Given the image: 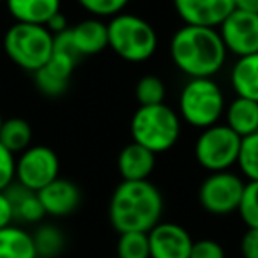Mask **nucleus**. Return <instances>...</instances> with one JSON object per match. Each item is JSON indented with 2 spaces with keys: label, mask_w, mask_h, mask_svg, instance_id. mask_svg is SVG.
<instances>
[{
  "label": "nucleus",
  "mask_w": 258,
  "mask_h": 258,
  "mask_svg": "<svg viewBox=\"0 0 258 258\" xmlns=\"http://www.w3.org/2000/svg\"><path fill=\"white\" fill-rule=\"evenodd\" d=\"M226 57L218 29L182 25L170 39V58L187 78H214L225 68Z\"/></svg>",
  "instance_id": "f257e3e1"
},
{
  "label": "nucleus",
  "mask_w": 258,
  "mask_h": 258,
  "mask_svg": "<svg viewBox=\"0 0 258 258\" xmlns=\"http://www.w3.org/2000/svg\"><path fill=\"white\" fill-rule=\"evenodd\" d=\"M165 200L151 180H122L108 204V219L118 233H149L161 221Z\"/></svg>",
  "instance_id": "f03ea898"
},
{
  "label": "nucleus",
  "mask_w": 258,
  "mask_h": 258,
  "mask_svg": "<svg viewBox=\"0 0 258 258\" xmlns=\"http://www.w3.org/2000/svg\"><path fill=\"white\" fill-rule=\"evenodd\" d=\"M180 120L177 110L166 103L138 106L129 122V133L135 144L149 149L156 156L175 147L180 138Z\"/></svg>",
  "instance_id": "7ed1b4c3"
},
{
  "label": "nucleus",
  "mask_w": 258,
  "mask_h": 258,
  "mask_svg": "<svg viewBox=\"0 0 258 258\" xmlns=\"http://www.w3.org/2000/svg\"><path fill=\"white\" fill-rule=\"evenodd\" d=\"M159 37L145 18L133 13H120L108 22V48L118 58L142 64L154 57Z\"/></svg>",
  "instance_id": "20e7f679"
},
{
  "label": "nucleus",
  "mask_w": 258,
  "mask_h": 258,
  "mask_svg": "<svg viewBox=\"0 0 258 258\" xmlns=\"http://www.w3.org/2000/svg\"><path fill=\"white\" fill-rule=\"evenodd\" d=\"M225 110V94L214 78H187L180 89L177 113L191 127L202 131L219 124Z\"/></svg>",
  "instance_id": "39448f33"
},
{
  "label": "nucleus",
  "mask_w": 258,
  "mask_h": 258,
  "mask_svg": "<svg viewBox=\"0 0 258 258\" xmlns=\"http://www.w3.org/2000/svg\"><path fill=\"white\" fill-rule=\"evenodd\" d=\"M55 36L43 25L13 23L4 34V51L15 66L27 73H36L50 60Z\"/></svg>",
  "instance_id": "423d86ee"
},
{
  "label": "nucleus",
  "mask_w": 258,
  "mask_h": 258,
  "mask_svg": "<svg viewBox=\"0 0 258 258\" xmlns=\"http://www.w3.org/2000/svg\"><path fill=\"white\" fill-rule=\"evenodd\" d=\"M240 142L239 135L219 122L200 131L193 147L195 159L209 173L232 170V166H237Z\"/></svg>",
  "instance_id": "0eeeda50"
},
{
  "label": "nucleus",
  "mask_w": 258,
  "mask_h": 258,
  "mask_svg": "<svg viewBox=\"0 0 258 258\" xmlns=\"http://www.w3.org/2000/svg\"><path fill=\"white\" fill-rule=\"evenodd\" d=\"M78 58L80 57L73 48L69 29L57 34L53 39V53L50 60L39 71L34 73L37 90L46 97H60L68 90Z\"/></svg>",
  "instance_id": "6e6552de"
},
{
  "label": "nucleus",
  "mask_w": 258,
  "mask_h": 258,
  "mask_svg": "<svg viewBox=\"0 0 258 258\" xmlns=\"http://www.w3.org/2000/svg\"><path fill=\"white\" fill-rule=\"evenodd\" d=\"M244 186L246 180L242 175L232 170L209 173L198 187V202L202 209L212 216L233 214L239 211Z\"/></svg>",
  "instance_id": "1a4fd4ad"
},
{
  "label": "nucleus",
  "mask_w": 258,
  "mask_h": 258,
  "mask_svg": "<svg viewBox=\"0 0 258 258\" xmlns=\"http://www.w3.org/2000/svg\"><path fill=\"white\" fill-rule=\"evenodd\" d=\"M60 177V159L46 145H30L16 158V182L23 189L39 193Z\"/></svg>",
  "instance_id": "9d476101"
},
{
  "label": "nucleus",
  "mask_w": 258,
  "mask_h": 258,
  "mask_svg": "<svg viewBox=\"0 0 258 258\" xmlns=\"http://www.w3.org/2000/svg\"><path fill=\"white\" fill-rule=\"evenodd\" d=\"M218 32L226 51L233 57H246L258 53V15L235 9L221 25Z\"/></svg>",
  "instance_id": "9b49d317"
},
{
  "label": "nucleus",
  "mask_w": 258,
  "mask_h": 258,
  "mask_svg": "<svg viewBox=\"0 0 258 258\" xmlns=\"http://www.w3.org/2000/svg\"><path fill=\"white\" fill-rule=\"evenodd\" d=\"M184 25L218 29L233 11L235 0H172Z\"/></svg>",
  "instance_id": "f8f14e48"
},
{
  "label": "nucleus",
  "mask_w": 258,
  "mask_h": 258,
  "mask_svg": "<svg viewBox=\"0 0 258 258\" xmlns=\"http://www.w3.org/2000/svg\"><path fill=\"white\" fill-rule=\"evenodd\" d=\"M147 235L151 258H189L195 240L179 223L159 221Z\"/></svg>",
  "instance_id": "ddd939ff"
},
{
  "label": "nucleus",
  "mask_w": 258,
  "mask_h": 258,
  "mask_svg": "<svg viewBox=\"0 0 258 258\" xmlns=\"http://www.w3.org/2000/svg\"><path fill=\"white\" fill-rule=\"evenodd\" d=\"M37 195H39L46 216H53V218H66L73 214L82 202L80 187L73 180L64 179V177L55 179Z\"/></svg>",
  "instance_id": "4468645a"
},
{
  "label": "nucleus",
  "mask_w": 258,
  "mask_h": 258,
  "mask_svg": "<svg viewBox=\"0 0 258 258\" xmlns=\"http://www.w3.org/2000/svg\"><path fill=\"white\" fill-rule=\"evenodd\" d=\"M69 36L78 57H92L108 48V23L89 16L69 27Z\"/></svg>",
  "instance_id": "2eb2a0df"
},
{
  "label": "nucleus",
  "mask_w": 258,
  "mask_h": 258,
  "mask_svg": "<svg viewBox=\"0 0 258 258\" xmlns=\"http://www.w3.org/2000/svg\"><path fill=\"white\" fill-rule=\"evenodd\" d=\"M156 168V154L142 145L127 144L117 158V170L122 180H147Z\"/></svg>",
  "instance_id": "dca6fc26"
},
{
  "label": "nucleus",
  "mask_w": 258,
  "mask_h": 258,
  "mask_svg": "<svg viewBox=\"0 0 258 258\" xmlns=\"http://www.w3.org/2000/svg\"><path fill=\"white\" fill-rule=\"evenodd\" d=\"M6 9L15 23L46 27L48 20L62 11V0H6Z\"/></svg>",
  "instance_id": "f3484780"
},
{
  "label": "nucleus",
  "mask_w": 258,
  "mask_h": 258,
  "mask_svg": "<svg viewBox=\"0 0 258 258\" xmlns=\"http://www.w3.org/2000/svg\"><path fill=\"white\" fill-rule=\"evenodd\" d=\"M230 85L237 97L258 103V53L235 58L230 68Z\"/></svg>",
  "instance_id": "a211bd4d"
},
{
  "label": "nucleus",
  "mask_w": 258,
  "mask_h": 258,
  "mask_svg": "<svg viewBox=\"0 0 258 258\" xmlns=\"http://www.w3.org/2000/svg\"><path fill=\"white\" fill-rule=\"evenodd\" d=\"M225 124L240 138L258 131V103L246 97H233L225 110Z\"/></svg>",
  "instance_id": "6ab92c4d"
},
{
  "label": "nucleus",
  "mask_w": 258,
  "mask_h": 258,
  "mask_svg": "<svg viewBox=\"0 0 258 258\" xmlns=\"http://www.w3.org/2000/svg\"><path fill=\"white\" fill-rule=\"evenodd\" d=\"M0 258H39L32 233L16 225L0 228Z\"/></svg>",
  "instance_id": "aec40b11"
},
{
  "label": "nucleus",
  "mask_w": 258,
  "mask_h": 258,
  "mask_svg": "<svg viewBox=\"0 0 258 258\" xmlns=\"http://www.w3.org/2000/svg\"><path fill=\"white\" fill-rule=\"evenodd\" d=\"M8 195L13 202V207H15V219L29 223V225L41 223L44 219L46 212H44V207L37 193L23 189L22 186H18L16 189L11 186L8 189Z\"/></svg>",
  "instance_id": "412c9836"
},
{
  "label": "nucleus",
  "mask_w": 258,
  "mask_h": 258,
  "mask_svg": "<svg viewBox=\"0 0 258 258\" xmlns=\"http://www.w3.org/2000/svg\"><path fill=\"white\" fill-rule=\"evenodd\" d=\"M32 125L22 117L6 118L0 129V144L13 154H22L32 145Z\"/></svg>",
  "instance_id": "4be33fe9"
},
{
  "label": "nucleus",
  "mask_w": 258,
  "mask_h": 258,
  "mask_svg": "<svg viewBox=\"0 0 258 258\" xmlns=\"http://www.w3.org/2000/svg\"><path fill=\"white\" fill-rule=\"evenodd\" d=\"M36 251L39 258H57L64 251L66 237L58 226L55 225H41L32 233Z\"/></svg>",
  "instance_id": "5701e85b"
},
{
  "label": "nucleus",
  "mask_w": 258,
  "mask_h": 258,
  "mask_svg": "<svg viewBox=\"0 0 258 258\" xmlns=\"http://www.w3.org/2000/svg\"><path fill=\"white\" fill-rule=\"evenodd\" d=\"M237 166L246 182H258V131L242 138Z\"/></svg>",
  "instance_id": "b1692460"
},
{
  "label": "nucleus",
  "mask_w": 258,
  "mask_h": 258,
  "mask_svg": "<svg viewBox=\"0 0 258 258\" xmlns=\"http://www.w3.org/2000/svg\"><path fill=\"white\" fill-rule=\"evenodd\" d=\"M117 258H151L149 235L145 232L118 233Z\"/></svg>",
  "instance_id": "393cba45"
},
{
  "label": "nucleus",
  "mask_w": 258,
  "mask_h": 258,
  "mask_svg": "<svg viewBox=\"0 0 258 258\" xmlns=\"http://www.w3.org/2000/svg\"><path fill=\"white\" fill-rule=\"evenodd\" d=\"M135 96L140 106H151V104H161L165 103L166 97V87L159 76L145 75L138 80Z\"/></svg>",
  "instance_id": "a878e982"
},
{
  "label": "nucleus",
  "mask_w": 258,
  "mask_h": 258,
  "mask_svg": "<svg viewBox=\"0 0 258 258\" xmlns=\"http://www.w3.org/2000/svg\"><path fill=\"white\" fill-rule=\"evenodd\" d=\"M80 8L85 13H89L92 18H113V16L125 13V8L131 0H76Z\"/></svg>",
  "instance_id": "bb28decb"
},
{
  "label": "nucleus",
  "mask_w": 258,
  "mask_h": 258,
  "mask_svg": "<svg viewBox=\"0 0 258 258\" xmlns=\"http://www.w3.org/2000/svg\"><path fill=\"white\" fill-rule=\"evenodd\" d=\"M237 212L247 228L258 230V182H246Z\"/></svg>",
  "instance_id": "cd10ccee"
},
{
  "label": "nucleus",
  "mask_w": 258,
  "mask_h": 258,
  "mask_svg": "<svg viewBox=\"0 0 258 258\" xmlns=\"http://www.w3.org/2000/svg\"><path fill=\"white\" fill-rule=\"evenodd\" d=\"M16 182V156L0 144V191H8Z\"/></svg>",
  "instance_id": "c85d7f7f"
},
{
  "label": "nucleus",
  "mask_w": 258,
  "mask_h": 258,
  "mask_svg": "<svg viewBox=\"0 0 258 258\" xmlns=\"http://www.w3.org/2000/svg\"><path fill=\"white\" fill-rule=\"evenodd\" d=\"M189 258H226L225 247L214 239L195 240Z\"/></svg>",
  "instance_id": "c756f323"
},
{
  "label": "nucleus",
  "mask_w": 258,
  "mask_h": 258,
  "mask_svg": "<svg viewBox=\"0 0 258 258\" xmlns=\"http://www.w3.org/2000/svg\"><path fill=\"white\" fill-rule=\"evenodd\" d=\"M240 254L242 258H258V230L247 228L240 237Z\"/></svg>",
  "instance_id": "7c9ffc66"
},
{
  "label": "nucleus",
  "mask_w": 258,
  "mask_h": 258,
  "mask_svg": "<svg viewBox=\"0 0 258 258\" xmlns=\"http://www.w3.org/2000/svg\"><path fill=\"white\" fill-rule=\"evenodd\" d=\"M15 221V207L8 191H0V228L13 225Z\"/></svg>",
  "instance_id": "2f4dec72"
},
{
  "label": "nucleus",
  "mask_w": 258,
  "mask_h": 258,
  "mask_svg": "<svg viewBox=\"0 0 258 258\" xmlns=\"http://www.w3.org/2000/svg\"><path fill=\"white\" fill-rule=\"evenodd\" d=\"M46 29L50 30L53 36H57V34H62L66 32V30L69 29V22H68V16L64 15V13H57L55 16H51L50 20H48L46 23Z\"/></svg>",
  "instance_id": "473e14b6"
},
{
  "label": "nucleus",
  "mask_w": 258,
  "mask_h": 258,
  "mask_svg": "<svg viewBox=\"0 0 258 258\" xmlns=\"http://www.w3.org/2000/svg\"><path fill=\"white\" fill-rule=\"evenodd\" d=\"M235 9L258 15V0H235Z\"/></svg>",
  "instance_id": "72a5a7b5"
},
{
  "label": "nucleus",
  "mask_w": 258,
  "mask_h": 258,
  "mask_svg": "<svg viewBox=\"0 0 258 258\" xmlns=\"http://www.w3.org/2000/svg\"><path fill=\"white\" fill-rule=\"evenodd\" d=\"M4 120H6V118L2 117V111H0V129H2V124H4Z\"/></svg>",
  "instance_id": "f704fd0d"
},
{
  "label": "nucleus",
  "mask_w": 258,
  "mask_h": 258,
  "mask_svg": "<svg viewBox=\"0 0 258 258\" xmlns=\"http://www.w3.org/2000/svg\"><path fill=\"white\" fill-rule=\"evenodd\" d=\"M0 2H6V0H0Z\"/></svg>",
  "instance_id": "c9c22d12"
},
{
  "label": "nucleus",
  "mask_w": 258,
  "mask_h": 258,
  "mask_svg": "<svg viewBox=\"0 0 258 258\" xmlns=\"http://www.w3.org/2000/svg\"><path fill=\"white\" fill-rule=\"evenodd\" d=\"M115 258H117V256H115Z\"/></svg>",
  "instance_id": "e433bc0d"
}]
</instances>
